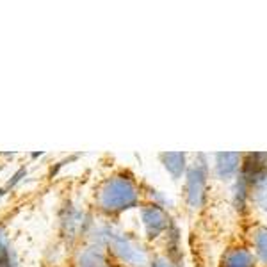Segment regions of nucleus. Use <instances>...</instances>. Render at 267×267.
<instances>
[{
    "mask_svg": "<svg viewBox=\"0 0 267 267\" xmlns=\"http://www.w3.org/2000/svg\"><path fill=\"white\" fill-rule=\"evenodd\" d=\"M138 187L134 180L125 177H114L100 191V207L107 212H121L138 203Z\"/></svg>",
    "mask_w": 267,
    "mask_h": 267,
    "instance_id": "f257e3e1",
    "label": "nucleus"
},
{
    "mask_svg": "<svg viewBox=\"0 0 267 267\" xmlns=\"http://www.w3.org/2000/svg\"><path fill=\"white\" fill-rule=\"evenodd\" d=\"M207 178H209V171H207L205 162H198L192 166L189 171V180H187V202L189 207L196 209L202 203L203 196H205L207 189Z\"/></svg>",
    "mask_w": 267,
    "mask_h": 267,
    "instance_id": "f03ea898",
    "label": "nucleus"
},
{
    "mask_svg": "<svg viewBox=\"0 0 267 267\" xmlns=\"http://www.w3.org/2000/svg\"><path fill=\"white\" fill-rule=\"evenodd\" d=\"M255 263L256 260L253 253L244 246L226 249L221 260V267H255Z\"/></svg>",
    "mask_w": 267,
    "mask_h": 267,
    "instance_id": "7ed1b4c3",
    "label": "nucleus"
},
{
    "mask_svg": "<svg viewBox=\"0 0 267 267\" xmlns=\"http://www.w3.org/2000/svg\"><path fill=\"white\" fill-rule=\"evenodd\" d=\"M143 221H145L146 228H148V233H152L153 237H157L160 231H164L168 228L166 212L159 205H150L148 209H145Z\"/></svg>",
    "mask_w": 267,
    "mask_h": 267,
    "instance_id": "20e7f679",
    "label": "nucleus"
},
{
    "mask_svg": "<svg viewBox=\"0 0 267 267\" xmlns=\"http://www.w3.org/2000/svg\"><path fill=\"white\" fill-rule=\"evenodd\" d=\"M251 244H253V256L256 262L262 265H267V226L260 224L253 230L251 235Z\"/></svg>",
    "mask_w": 267,
    "mask_h": 267,
    "instance_id": "39448f33",
    "label": "nucleus"
},
{
    "mask_svg": "<svg viewBox=\"0 0 267 267\" xmlns=\"http://www.w3.org/2000/svg\"><path fill=\"white\" fill-rule=\"evenodd\" d=\"M239 160H241V155H237V153H221V155H217V173L221 177L235 175V171L239 170Z\"/></svg>",
    "mask_w": 267,
    "mask_h": 267,
    "instance_id": "423d86ee",
    "label": "nucleus"
},
{
    "mask_svg": "<svg viewBox=\"0 0 267 267\" xmlns=\"http://www.w3.org/2000/svg\"><path fill=\"white\" fill-rule=\"evenodd\" d=\"M166 162H171V164H166V168L171 171L173 177H180V173L184 171V160H185V155L182 153H168L164 155Z\"/></svg>",
    "mask_w": 267,
    "mask_h": 267,
    "instance_id": "0eeeda50",
    "label": "nucleus"
},
{
    "mask_svg": "<svg viewBox=\"0 0 267 267\" xmlns=\"http://www.w3.org/2000/svg\"><path fill=\"white\" fill-rule=\"evenodd\" d=\"M150 267H173V265H171L166 258H155V260H152Z\"/></svg>",
    "mask_w": 267,
    "mask_h": 267,
    "instance_id": "6e6552de",
    "label": "nucleus"
}]
</instances>
